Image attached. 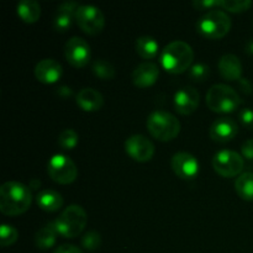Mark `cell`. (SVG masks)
<instances>
[{"mask_svg":"<svg viewBox=\"0 0 253 253\" xmlns=\"http://www.w3.org/2000/svg\"><path fill=\"white\" fill-rule=\"evenodd\" d=\"M174 108L180 115H190L198 109L200 103V94L194 86H183L174 94Z\"/></svg>","mask_w":253,"mask_h":253,"instance_id":"13","label":"cell"},{"mask_svg":"<svg viewBox=\"0 0 253 253\" xmlns=\"http://www.w3.org/2000/svg\"><path fill=\"white\" fill-rule=\"evenodd\" d=\"M194 61L192 46L184 41H173L163 48L161 53V64L172 74H182L190 69Z\"/></svg>","mask_w":253,"mask_h":253,"instance_id":"2","label":"cell"},{"mask_svg":"<svg viewBox=\"0 0 253 253\" xmlns=\"http://www.w3.org/2000/svg\"><path fill=\"white\" fill-rule=\"evenodd\" d=\"M47 170L52 180L59 184H71L77 179V175H78L76 163L68 156L61 155V153L49 158Z\"/></svg>","mask_w":253,"mask_h":253,"instance_id":"8","label":"cell"},{"mask_svg":"<svg viewBox=\"0 0 253 253\" xmlns=\"http://www.w3.org/2000/svg\"><path fill=\"white\" fill-rule=\"evenodd\" d=\"M78 6V2L69 0L59 5L53 19V27L57 31L64 32L72 26L73 20H76V11Z\"/></svg>","mask_w":253,"mask_h":253,"instance_id":"17","label":"cell"},{"mask_svg":"<svg viewBox=\"0 0 253 253\" xmlns=\"http://www.w3.org/2000/svg\"><path fill=\"white\" fill-rule=\"evenodd\" d=\"M136 52L145 59H152L157 56L158 46L157 41L151 36H141L136 40L135 43Z\"/></svg>","mask_w":253,"mask_h":253,"instance_id":"23","label":"cell"},{"mask_svg":"<svg viewBox=\"0 0 253 253\" xmlns=\"http://www.w3.org/2000/svg\"><path fill=\"white\" fill-rule=\"evenodd\" d=\"M239 133V126L236 121L231 118H219L211 124L209 130V135L212 141L220 143H225L235 138Z\"/></svg>","mask_w":253,"mask_h":253,"instance_id":"14","label":"cell"},{"mask_svg":"<svg viewBox=\"0 0 253 253\" xmlns=\"http://www.w3.org/2000/svg\"><path fill=\"white\" fill-rule=\"evenodd\" d=\"M241 152L242 157L246 158V160L252 161L253 160V138L246 140L241 146Z\"/></svg>","mask_w":253,"mask_h":253,"instance_id":"33","label":"cell"},{"mask_svg":"<svg viewBox=\"0 0 253 253\" xmlns=\"http://www.w3.org/2000/svg\"><path fill=\"white\" fill-rule=\"evenodd\" d=\"M17 15L26 24H34L41 16V6L36 0H21L16 6Z\"/></svg>","mask_w":253,"mask_h":253,"instance_id":"21","label":"cell"},{"mask_svg":"<svg viewBox=\"0 0 253 253\" xmlns=\"http://www.w3.org/2000/svg\"><path fill=\"white\" fill-rule=\"evenodd\" d=\"M79 142V136L73 128H66L58 136V145L62 150H73Z\"/></svg>","mask_w":253,"mask_h":253,"instance_id":"26","label":"cell"},{"mask_svg":"<svg viewBox=\"0 0 253 253\" xmlns=\"http://www.w3.org/2000/svg\"><path fill=\"white\" fill-rule=\"evenodd\" d=\"M147 130L157 140L172 141L180 132V123L172 113L155 110L147 119Z\"/></svg>","mask_w":253,"mask_h":253,"instance_id":"4","label":"cell"},{"mask_svg":"<svg viewBox=\"0 0 253 253\" xmlns=\"http://www.w3.org/2000/svg\"><path fill=\"white\" fill-rule=\"evenodd\" d=\"M239 118L245 127L253 130V110L251 108L242 109L239 114Z\"/></svg>","mask_w":253,"mask_h":253,"instance_id":"31","label":"cell"},{"mask_svg":"<svg viewBox=\"0 0 253 253\" xmlns=\"http://www.w3.org/2000/svg\"><path fill=\"white\" fill-rule=\"evenodd\" d=\"M207 105L214 113H232L241 105V98L232 86L214 84L207 93Z\"/></svg>","mask_w":253,"mask_h":253,"instance_id":"5","label":"cell"},{"mask_svg":"<svg viewBox=\"0 0 253 253\" xmlns=\"http://www.w3.org/2000/svg\"><path fill=\"white\" fill-rule=\"evenodd\" d=\"M245 51H246V53L253 54V39H251L249 42H247L246 47H245Z\"/></svg>","mask_w":253,"mask_h":253,"instance_id":"37","label":"cell"},{"mask_svg":"<svg viewBox=\"0 0 253 253\" xmlns=\"http://www.w3.org/2000/svg\"><path fill=\"white\" fill-rule=\"evenodd\" d=\"M220 6L230 12H244L252 6L251 0H220Z\"/></svg>","mask_w":253,"mask_h":253,"instance_id":"28","label":"cell"},{"mask_svg":"<svg viewBox=\"0 0 253 253\" xmlns=\"http://www.w3.org/2000/svg\"><path fill=\"white\" fill-rule=\"evenodd\" d=\"M64 56L68 63L76 68L86 66L90 59V46L84 39L74 36L67 41L64 46Z\"/></svg>","mask_w":253,"mask_h":253,"instance_id":"10","label":"cell"},{"mask_svg":"<svg viewBox=\"0 0 253 253\" xmlns=\"http://www.w3.org/2000/svg\"><path fill=\"white\" fill-rule=\"evenodd\" d=\"M76 101L84 111H98L104 105V96L94 88H83L77 94Z\"/></svg>","mask_w":253,"mask_h":253,"instance_id":"19","label":"cell"},{"mask_svg":"<svg viewBox=\"0 0 253 253\" xmlns=\"http://www.w3.org/2000/svg\"><path fill=\"white\" fill-rule=\"evenodd\" d=\"M57 235H58V232L54 227L53 221H51L36 232V235H35V245L40 250H49L56 244Z\"/></svg>","mask_w":253,"mask_h":253,"instance_id":"22","label":"cell"},{"mask_svg":"<svg viewBox=\"0 0 253 253\" xmlns=\"http://www.w3.org/2000/svg\"><path fill=\"white\" fill-rule=\"evenodd\" d=\"M76 21L88 35L100 34L105 26L103 11L94 5H79L76 11Z\"/></svg>","mask_w":253,"mask_h":253,"instance_id":"9","label":"cell"},{"mask_svg":"<svg viewBox=\"0 0 253 253\" xmlns=\"http://www.w3.org/2000/svg\"><path fill=\"white\" fill-rule=\"evenodd\" d=\"M88 215L85 210L79 205H69L62 211L59 217L53 221L58 235L64 239H74L79 236L85 229Z\"/></svg>","mask_w":253,"mask_h":253,"instance_id":"3","label":"cell"},{"mask_svg":"<svg viewBox=\"0 0 253 253\" xmlns=\"http://www.w3.org/2000/svg\"><path fill=\"white\" fill-rule=\"evenodd\" d=\"M239 85H240V89H241L242 93L245 94H251L253 91V85L251 83V81L247 78H241L239 81Z\"/></svg>","mask_w":253,"mask_h":253,"instance_id":"35","label":"cell"},{"mask_svg":"<svg viewBox=\"0 0 253 253\" xmlns=\"http://www.w3.org/2000/svg\"><path fill=\"white\" fill-rule=\"evenodd\" d=\"M125 151L136 162H148L155 155V145L143 135H132L125 141Z\"/></svg>","mask_w":253,"mask_h":253,"instance_id":"11","label":"cell"},{"mask_svg":"<svg viewBox=\"0 0 253 253\" xmlns=\"http://www.w3.org/2000/svg\"><path fill=\"white\" fill-rule=\"evenodd\" d=\"M101 245V236L96 231H89L82 237V246L88 251H95Z\"/></svg>","mask_w":253,"mask_h":253,"instance_id":"29","label":"cell"},{"mask_svg":"<svg viewBox=\"0 0 253 253\" xmlns=\"http://www.w3.org/2000/svg\"><path fill=\"white\" fill-rule=\"evenodd\" d=\"M211 163L215 172L225 178H232L241 174L245 167L244 157L231 150H221L215 153Z\"/></svg>","mask_w":253,"mask_h":253,"instance_id":"7","label":"cell"},{"mask_svg":"<svg viewBox=\"0 0 253 253\" xmlns=\"http://www.w3.org/2000/svg\"><path fill=\"white\" fill-rule=\"evenodd\" d=\"M231 29V19L222 10L212 9L203 15L197 22V30L202 36L210 40H220Z\"/></svg>","mask_w":253,"mask_h":253,"instance_id":"6","label":"cell"},{"mask_svg":"<svg viewBox=\"0 0 253 253\" xmlns=\"http://www.w3.org/2000/svg\"><path fill=\"white\" fill-rule=\"evenodd\" d=\"M58 94L62 98H68V96H71L73 94V91H72V89L69 86L62 85L58 88Z\"/></svg>","mask_w":253,"mask_h":253,"instance_id":"36","label":"cell"},{"mask_svg":"<svg viewBox=\"0 0 253 253\" xmlns=\"http://www.w3.org/2000/svg\"><path fill=\"white\" fill-rule=\"evenodd\" d=\"M53 253H83L79 247H77L76 245H69V244H66V245H62V246L57 247L56 250H54Z\"/></svg>","mask_w":253,"mask_h":253,"instance_id":"34","label":"cell"},{"mask_svg":"<svg viewBox=\"0 0 253 253\" xmlns=\"http://www.w3.org/2000/svg\"><path fill=\"white\" fill-rule=\"evenodd\" d=\"M32 194L29 187L20 182H6L0 187V211L7 216H17L29 210Z\"/></svg>","mask_w":253,"mask_h":253,"instance_id":"1","label":"cell"},{"mask_svg":"<svg viewBox=\"0 0 253 253\" xmlns=\"http://www.w3.org/2000/svg\"><path fill=\"white\" fill-rule=\"evenodd\" d=\"M94 74H95L98 78L104 79V81H110L115 77L116 71L115 67L113 66V63H110L106 59H96L93 62V66H91Z\"/></svg>","mask_w":253,"mask_h":253,"instance_id":"25","label":"cell"},{"mask_svg":"<svg viewBox=\"0 0 253 253\" xmlns=\"http://www.w3.org/2000/svg\"><path fill=\"white\" fill-rule=\"evenodd\" d=\"M37 205L42 210L48 212L58 211L63 207V198L58 192L52 189H43L37 194Z\"/></svg>","mask_w":253,"mask_h":253,"instance_id":"20","label":"cell"},{"mask_svg":"<svg viewBox=\"0 0 253 253\" xmlns=\"http://www.w3.org/2000/svg\"><path fill=\"white\" fill-rule=\"evenodd\" d=\"M210 68L205 63H195L190 67L189 77L193 82H203L209 77Z\"/></svg>","mask_w":253,"mask_h":253,"instance_id":"30","label":"cell"},{"mask_svg":"<svg viewBox=\"0 0 253 253\" xmlns=\"http://www.w3.org/2000/svg\"><path fill=\"white\" fill-rule=\"evenodd\" d=\"M219 72L226 81L234 82L242 78V63L237 56L232 53L224 54L219 61Z\"/></svg>","mask_w":253,"mask_h":253,"instance_id":"18","label":"cell"},{"mask_svg":"<svg viewBox=\"0 0 253 253\" xmlns=\"http://www.w3.org/2000/svg\"><path fill=\"white\" fill-rule=\"evenodd\" d=\"M17 237H19V232L12 225H1V229H0V245L2 247L14 245L17 241Z\"/></svg>","mask_w":253,"mask_h":253,"instance_id":"27","label":"cell"},{"mask_svg":"<svg viewBox=\"0 0 253 253\" xmlns=\"http://www.w3.org/2000/svg\"><path fill=\"white\" fill-rule=\"evenodd\" d=\"M235 189L241 199L252 202L253 200V173L246 172L239 175L235 182Z\"/></svg>","mask_w":253,"mask_h":253,"instance_id":"24","label":"cell"},{"mask_svg":"<svg viewBox=\"0 0 253 253\" xmlns=\"http://www.w3.org/2000/svg\"><path fill=\"white\" fill-rule=\"evenodd\" d=\"M30 185H31L32 189H37V188H40V185H41V182H40V180H32Z\"/></svg>","mask_w":253,"mask_h":253,"instance_id":"38","label":"cell"},{"mask_svg":"<svg viewBox=\"0 0 253 253\" xmlns=\"http://www.w3.org/2000/svg\"><path fill=\"white\" fill-rule=\"evenodd\" d=\"M193 6L198 10H212L215 6H220V0H194Z\"/></svg>","mask_w":253,"mask_h":253,"instance_id":"32","label":"cell"},{"mask_svg":"<svg viewBox=\"0 0 253 253\" xmlns=\"http://www.w3.org/2000/svg\"><path fill=\"white\" fill-rule=\"evenodd\" d=\"M62 72L61 63L52 58L42 59L35 67V76L44 84L56 83L61 78Z\"/></svg>","mask_w":253,"mask_h":253,"instance_id":"16","label":"cell"},{"mask_svg":"<svg viewBox=\"0 0 253 253\" xmlns=\"http://www.w3.org/2000/svg\"><path fill=\"white\" fill-rule=\"evenodd\" d=\"M160 77V69L157 64L152 62H143L138 64L131 73L132 83L138 88H148L157 82Z\"/></svg>","mask_w":253,"mask_h":253,"instance_id":"15","label":"cell"},{"mask_svg":"<svg viewBox=\"0 0 253 253\" xmlns=\"http://www.w3.org/2000/svg\"><path fill=\"white\" fill-rule=\"evenodd\" d=\"M170 166L175 174L182 179H193L199 173V162L188 152H177L173 155Z\"/></svg>","mask_w":253,"mask_h":253,"instance_id":"12","label":"cell"}]
</instances>
